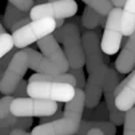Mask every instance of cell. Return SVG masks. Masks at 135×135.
I'll return each mask as SVG.
<instances>
[{
    "label": "cell",
    "mask_w": 135,
    "mask_h": 135,
    "mask_svg": "<svg viewBox=\"0 0 135 135\" xmlns=\"http://www.w3.org/2000/svg\"><path fill=\"white\" fill-rule=\"evenodd\" d=\"M43 57L40 52H37L32 48H22L17 50L13 57L11 59L4 75L0 80V92L3 95H12L13 90L23 80L24 75L28 68L35 70L39 60Z\"/></svg>",
    "instance_id": "1"
},
{
    "label": "cell",
    "mask_w": 135,
    "mask_h": 135,
    "mask_svg": "<svg viewBox=\"0 0 135 135\" xmlns=\"http://www.w3.org/2000/svg\"><path fill=\"white\" fill-rule=\"evenodd\" d=\"M36 43L40 51L43 52V57L37 63L35 71L48 75H59L68 71L70 66L66 59V55L52 35L43 37Z\"/></svg>",
    "instance_id": "2"
},
{
    "label": "cell",
    "mask_w": 135,
    "mask_h": 135,
    "mask_svg": "<svg viewBox=\"0 0 135 135\" xmlns=\"http://www.w3.org/2000/svg\"><path fill=\"white\" fill-rule=\"evenodd\" d=\"M28 82V80H27ZM75 87L64 82H42L33 80L27 83V95L35 99H46L67 103L72 99Z\"/></svg>",
    "instance_id": "3"
},
{
    "label": "cell",
    "mask_w": 135,
    "mask_h": 135,
    "mask_svg": "<svg viewBox=\"0 0 135 135\" xmlns=\"http://www.w3.org/2000/svg\"><path fill=\"white\" fill-rule=\"evenodd\" d=\"M56 30L55 26V19L52 17H42V19H35L12 32V40L13 46L16 48H26L30 44L43 39V37L51 35Z\"/></svg>",
    "instance_id": "4"
},
{
    "label": "cell",
    "mask_w": 135,
    "mask_h": 135,
    "mask_svg": "<svg viewBox=\"0 0 135 135\" xmlns=\"http://www.w3.org/2000/svg\"><path fill=\"white\" fill-rule=\"evenodd\" d=\"M62 30V43L64 47V55L70 68H83L84 67V54L82 46L80 28L74 24H63Z\"/></svg>",
    "instance_id": "5"
},
{
    "label": "cell",
    "mask_w": 135,
    "mask_h": 135,
    "mask_svg": "<svg viewBox=\"0 0 135 135\" xmlns=\"http://www.w3.org/2000/svg\"><path fill=\"white\" fill-rule=\"evenodd\" d=\"M57 102L46 100V99H35V98H13L9 104V112L15 117H28V118H42L56 112Z\"/></svg>",
    "instance_id": "6"
},
{
    "label": "cell",
    "mask_w": 135,
    "mask_h": 135,
    "mask_svg": "<svg viewBox=\"0 0 135 135\" xmlns=\"http://www.w3.org/2000/svg\"><path fill=\"white\" fill-rule=\"evenodd\" d=\"M120 15L122 8L112 7V9L107 13V20L103 27V35L100 37V50L106 55H115L123 39V33L120 28Z\"/></svg>",
    "instance_id": "7"
},
{
    "label": "cell",
    "mask_w": 135,
    "mask_h": 135,
    "mask_svg": "<svg viewBox=\"0 0 135 135\" xmlns=\"http://www.w3.org/2000/svg\"><path fill=\"white\" fill-rule=\"evenodd\" d=\"M79 6L75 0H57V2H48L33 6L28 15L31 20L42 17H52V19H67L72 17L78 12Z\"/></svg>",
    "instance_id": "8"
},
{
    "label": "cell",
    "mask_w": 135,
    "mask_h": 135,
    "mask_svg": "<svg viewBox=\"0 0 135 135\" xmlns=\"http://www.w3.org/2000/svg\"><path fill=\"white\" fill-rule=\"evenodd\" d=\"M82 46L84 54V66L88 74L104 64L103 55H102L103 52L100 50V36L98 30L84 31L82 35Z\"/></svg>",
    "instance_id": "9"
},
{
    "label": "cell",
    "mask_w": 135,
    "mask_h": 135,
    "mask_svg": "<svg viewBox=\"0 0 135 135\" xmlns=\"http://www.w3.org/2000/svg\"><path fill=\"white\" fill-rule=\"evenodd\" d=\"M108 68L106 64L88 74V79L84 84V108H92L100 102L102 90L107 78Z\"/></svg>",
    "instance_id": "10"
},
{
    "label": "cell",
    "mask_w": 135,
    "mask_h": 135,
    "mask_svg": "<svg viewBox=\"0 0 135 135\" xmlns=\"http://www.w3.org/2000/svg\"><path fill=\"white\" fill-rule=\"evenodd\" d=\"M118 80H119L118 72L114 68H108V74H107V78L104 80L103 90H102V94L104 95V104L108 111V119L115 126L123 124V119H124V112L119 111L114 102V88L117 86Z\"/></svg>",
    "instance_id": "11"
},
{
    "label": "cell",
    "mask_w": 135,
    "mask_h": 135,
    "mask_svg": "<svg viewBox=\"0 0 135 135\" xmlns=\"http://www.w3.org/2000/svg\"><path fill=\"white\" fill-rule=\"evenodd\" d=\"M80 120L70 117H62L56 120L36 126L31 135H75L79 128Z\"/></svg>",
    "instance_id": "12"
},
{
    "label": "cell",
    "mask_w": 135,
    "mask_h": 135,
    "mask_svg": "<svg viewBox=\"0 0 135 135\" xmlns=\"http://www.w3.org/2000/svg\"><path fill=\"white\" fill-rule=\"evenodd\" d=\"M135 66V31L128 36V40L115 60V68L120 74H130Z\"/></svg>",
    "instance_id": "13"
},
{
    "label": "cell",
    "mask_w": 135,
    "mask_h": 135,
    "mask_svg": "<svg viewBox=\"0 0 135 135\" xmlns=\"http://www.w3.org/2000/svg\"><path fill=\"white\" fill-rule=\"evenodd\" d=\"M115 106L119 111H127L135 104V71H131V78L126 86L115 95Z\"/></svg>",
    "instance_id": "14"
},
{
    "label": "cell",
    "mask_w": 135,
    "mask_h": 135,
    "mask_svg": "<svg viewBox=\"0 0 135 135\" xmlns=\"http://www.w3.org/2000/svg\"><path fill=\"white\" fill-rule=\"evenodd\" d=\"M83 111H84V91L82 88H75L72 99L68 100L64 106L63 117H70L76 120H82Z\"/></svg>",
    "instance_id": "15"
},
{
    "label": "cell",
    "mask_w": 135,
    "mask_h": 135,
    "mask_svg": "<svg viewBox=\"0 0 135 135\" xmlns=\"http://www.w3.org/2000/svg\"><path fill=\"white\" fill-rule=\"evenodd\" d=\"M33 118L28 117H15V115L9 114L8 117L0 120V135H9V132L15 128H20V130H27L32 126Z\"/></svg>",
    "instance_id": "16"
},
{
    "label": "cell",
    "mask_w": 135,
    "mask_h": 135,
    "mask_svg": "<svg viewBox=\"0 0 135 135\" xmlns=\"http://www.w3.org/2000/svg\"><path fill=\"white\" fill-rule=\"evenodd\" d=\"M120 28L123 36H130L135 31V0H126L122 7Z\"/></svg>",
    "instance_id": "17"
},
{
    "label": "cell",
    "mask_w": 135,
    "mask_h": 135,
    "mask_svg": "<svg viewBox=\"0 0 135 135\" xmlns=\"http://www.w3.org/2000/svg\"><path fill=\"white\" fill-rule=\"evenodd\" d=\"M98 128L103 132V135H115L117 134V126L110 120H80L79 128L75 135H86L88 130Z\"/></svg>",
    "instance_id": "18"
},
{
    "label": "cell",
    "mask_w": 135,
    "mask_h": 135,
    "mask_svg": "<svg viewBox=\"0 0 135 135\" xmlns=\"http://www.w3.org/2000/svg\"><path fill=\"white\" fill-rule=\"evenodd\" d=\"M106 20H107V16H103L100 13H98L95 9H92L91 7H86L84 11H83V15L80 17V22H82V26L87 30H94L98 26H102L104 27L106 24Z\"/></svg>",
    "instance_id": "19"
},
{
    "label": "cell",
    "mask_w": 135,
    "mask_h": 135,
    "mask_svg": "<svg viewBox=\"0 0 135 135\" xmlns=\"http://www.w3.org/2000/svg\"><path fill=\"white\" fill-rule=\"evenodd\" d=\"M84 120H107L108 119V111L104 103H98L92 108H86L83 111Z\"/></svg>",
    "instance_id": "20"
},
{
    "label": "cell",
    "mask_w": 135,
    "mask_h": 135,
    "mask_svg": "<svg viewBox=\"0 0 135 135\" xmlns=\"http://www.w3.org/2000/svg\"><path fill=\"white\" fill-rule=\"evenodd\" d=\"M30 16L28 12H23L20 9H17L15 6H12L11 3L7 4V8H6V12H4V28H11L13 23H16L17 20H20L23 17H27Z\"/></svg>",
    "instance_id": "21"
},
{
    "label": "cell",
    "mask_w": 135,
    "mask_h": 135,
    "mask_svg": "<svg viewBox=\"0 0 135 135\" xmlns=\"http://www.w3.org/2000/svg\"><path fill=\"white\" fill-rule=\"evenodd\" d=\"M82 2H84L88 7H91L92 9H95L98 13L103 16H107V13L114 7L111 0H82Z\"/></svg>",
    "instance_id": "22"
},
{
    "label": "cell",
    "mask_w": 135,
    "mask_h": 135,
    "mask_svg": "<svg viewBox=\"0 0 135 135\" xmlns=\"http://www.w3.org/2000/svg\"><path fill=\"white\" fill-rule=\"evenodd\" d=\"M123 135H135V106L124 111Z\"/></svg>",
    "instance_id": "23"
},
{
    "label": "cell",
    "mask_w": 135,
    "mask_h": 135,
    "mask_svg": "<svg viewBox=\"0 0 135 135\" xmlns=\"http://www.w3.org/2000/svg\"><path fill=\"white\" fill-rule=\"evenodd\" d=\"M13 40H12V36L9 33H2L0 35V59L8 54L12 48H13Z\"/></svg>",
    "instance_id": "24"
},
{
    "label": "cell",
    "mask_w": 135,
    "mask_h": 135,
    "mask_svg": "<svg viewBox=\"0 0 135 135\" xmlns=\"http://www.w3.org/2000/svg\"><path fill=\"white\" fill-rule=\"evenodd\" d=\"M13 100V96L12 95H4L2 99H0V120L4 119L6 117L11 114L9 112V104Z\"/></svg>",
    "instance_id": "25"
},
{
    "label": "cell",
    "mask_w": 135,
    "mask_h": 135,
    "mask_svg": "<svg viewBox=\"0 0 135 135\" xmlns=\"http://www.w3.org/2000/svg\"><path fill=\"white\" fill-rule=\"evenodd\" d=\"M74 78H75V88H84V84H86V79H84V72L82 68H68V71Z\"/></svg>",
    "instance_id": "26"
},
{
    "label": "cell",
    "mask_w": 135,
    "mask_h": 135,
    "mask_svg": "<svg viewBox=\"0 0 135 135\" xmlns=\"http://www.w3.org/2000/svg\"><path fill=\"white\" fill-rule=\"evenodd\" d=\"M19 48H16V47H13L8 54H6L2 59H0V80H2V78H3V75H4V71L7 70V66L9 64V62H11V59L13 57V55L16 54V51H17Z\"/></svg>",
    "instance_id": "27"
},
{
    "label": "cell",
    "mask_w": 135,
    "mask_h": 135,
    "mask_svg": "<svg viewBox=\"0 0 135 135\" xmlns=\"http://www.w3.org/2000/svg\"><path fill=\"white\" fill-rule=\"evenodd\" d=\"M8 3L23 12H30V9L33 7V0H8Z\"/></svg>",
    "instance_id": "28"
},
{
    "label": "cell",
    "mask_w": 135,
    "mask_h": 135,
    "mask_svg": "<svg viewBox=\"0 0 135 135\" xmlns=\"http://www.w3.org/2000/svg\"><path fill=\"white\" fill-rule=\"evenodd\" d=\"M27 80H20L19 84L16 86V88L12 92L13 98H26L27 96Z\"/></svg>",
    "instance_id": "29"
},
{
    "label": "cell",
    "mask_w": 135,
    "mask_h": 135,
    "mask_svg": "<svg viewBox=\"0 0 135 135\" xmlns=\"http://www.w3.org/2000/svg\"><path fill=\"white\" fill-rule=\"evenodd\" d=\"M30 22H31L30 16H27V17H23V19H20V20H17L16 23H13V24H12V27H11L9 30L13 32V31L19 30V28H22L23 26H26V24H27V23H30Z\"/></svg>",
    "instance_id": "30"
},
{
    "label": "cell",
    "mask_w": 135,
    "mask_h": 135,
    "mask_svg": "<svg viewBox=\"0 0 135 135\" xmlns=\"http://www.w3.org/2000/svg\"><path fill=\"white\" fill-rule=\"evenodd\" d=\"M9 135H31L30 132H27L26 130H20V128H15L9 132Z\"/></svg>",
    "instance_id": "31"
},
{
    "label": "cell",
    "mask_w": 135,
    "mask_h": 135,
    "mask_svg": "<svg viewBox=\"0 0 135 135\" xmlns=\"http://www.w3.org/2000/svg\"><path fill=\"white\" fill-rule=\"evenodd\" d=\"M124 2H126V0H111L112 6H114V7H119V8H122V7H123Z\"/></svg>",
    "instance_id": "32"
},
{
    "label": "cell",
    "mask_w": 135,
    "mask_h": 135,
    "mask_svg": "<svg viewBox=\"0 0 135 135\" xmlns=\"http://www.w3.org/2000/svg\"><path fill=\"white\" fill-rule=\"evenodd\" d=\"M86 135H103V132L98 128H91V130H88V132Z\"/></svg>",
    "instance_id": "33"
},
{
    "label": "cell",
    "mask_w": 135,
    "mask_h": 135,
    "mask_svg": "<svg viewBox=\"0 0 135 135\" xmlns=\"http://www.w3.org/2000/svg\"><path fill=\"white\" fill-rule=\"evenodd\" d=\"M64 24V19H55V26L56 28H62Z\"/></svg>",
    "instance_id": "34"
},
{
    "label": "cell",
    "mask_w": 135,
    "mask_h": 135,
    "mask_svg": "<svg viewBox=\"0 0 135 135\" xmlns=\"http://www.w3.org/2000/svg\"><path fill=\"white\" fill-rule=\"evenodd\" d=\"M2 33H6V28H4V26L2 23H0V35Z\"/></svg>",
    "instance_id": "35"
},
{
    "label": "cell",
    "mask_w": 135,
    "mask_h": 135,
    "mask_svg": "<svg viewBox=\"0 0 135 135\" xmlns=\"http://www.w3.org/2000/svg\"><path fill=\"white\" fill-rule=\"evenodd\" d=\"M42 3H44V0H33V6L35 4H42Z\"/></svg>",
    "instance_id": "36"
},
{
    "label": "cell",
    "mask_w": 135,
    "mask_h": 135,
    "mask_svg": "<svg viewBox=\"0 0 135 135\" xmlns=\"http://www.w3.org/2000/svg\"><path fill=\"white\" fill-rule=\"evenodd\" d=\"M48 2H57V0H48Z\"/></svg>",
    "instance_id": "37"
},
{
    "label": "cell",
    "mask_w": 135,
    "mask_h": 135,
    "mask_svg": "<svg viewBox=\"0 0 135 135\" xmlns=\"http://www.w3.org/2000/svg\"><path fill=\"white\" fill-rule=\"evenodd\" d=\"M134 68H135V66H134Z\"/></svg>",
    "instance_id": "38"
},
{
    "label": "cell",
    "mask_w": 135,
    "mask_h": 135,
    "mask_svg": "<svg viewBox=\"0 0 135 135\" xmlns=\"http://www.w3.org/2000/svg\"><path fill=\"white\" fill-rule=\"evenodd\" d=\"M134 106H135V104H134Z\"/></svg>",
    "instance_id": "39"
}]
</instances>
